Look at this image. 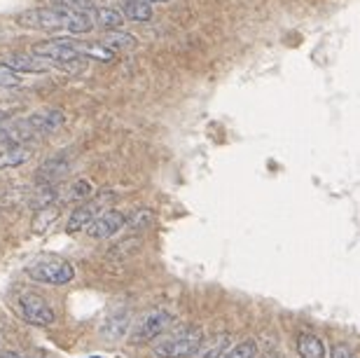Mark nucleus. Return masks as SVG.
Listing matches in <instances>:
<instances>
[{
    "label": "nucleus",
    "mask_w": 360,
    "mask_h": 358,
    "mask_svg": "<svg viewBox=\"0 0 360 358\" xmlns=\"http://www.w3.org/2000/svg\"><path fill=\"white\" fill-rule=\"evenodd\" d=\"M17 24L24 29H38V31H68V33L75 35H85L94 26L89 15H80V12L59 10V8H38L22 12L17 17Z\"/></svg>",
    "instance_id": "obj_1"
},
{
    "label": "nucleus",
    "mask_w": 360,
    "mask_h": 358,
    "mask_svg": "<svg viewBox=\"0 0 360 358\" xmlns=\"http://www.w3.org/2000/svg\"><path fill=\"white\" fill-rule=\"evenodd\" d=\"M204 344V332L199 328H180L176 332L166 330L154 342V356L157 358H188Z\"/></svg>",
    "instance_id": "obj_2"
},
{
    "label": "nucleus",
    "mask_w": 360,
    "mask_h": 358,
    "mask_svg": "<svg viewBox=\"0 0 360 358\" xmlns=\"http://www.w3.org/2000/svg\"><path fill=\"white\" fill-rule=\"evenodd\" d=\"M31 281H38V284H47V286H63V284H70L75 279V267L70 265L68 260H61V258H38L28 265L26 270Z\"/></svg>",
    "instance_id": "obj_3"
},
{
    "label": "nucleus",
    "mask_w": 360,
    "mask_h": 358,
    "mask_svg": "<svg viewBox=\"0 0 360 358\" xmlns=\"http://www.w3.org/2000/svg\"><path fill=\"white\" fill-rule=\"evenodd\" d=\"M113 200H115L113 193H101V195H96L94 200H87L85 204H80V206H77L73 213H70L66 232L75 234V232H82V229H87L103 213V211H108L106 206Z\"/></svg>",
    "instance_id": "obj_4"
},
{
    "label": "nucleus",
    "mask_w": 360,
    "mask_h": 358,
    "mask_svg": "<svg viewBox=\"0 0 360 358\" xmlns=\"http://www.w3.org/2000/svg\"><path fill=\"white\" fill-rule=\"evenodd\" d=\"M173 323V314H169L166 309H154V311H147V314L140 318L136 328L131 330L129 340L133 344H145V342H152L157 337H162L166 330L171 328Z\"/></svg>",
    "instance_id": "obj_5"
},
{
    "label": "nucleus",
    "mask_w": 360,
    "mask_h": 358,
    "mask_svg": "<svg viewBox=\"0 0 360 358\" xmlns=\"http://www.w3.org/2000/svg\"><path fill=\"white\" fill-rule=\"evenodd\" d=\"M80 49H82L80 44H75L68 38H49V40L35 42L31 52L63 66V63H73L80 59Z\"/></svg>",
    "instance_id": "obj_6"
},
{
    "label": "nucleus",
    "mask_w": 360,
    "mask_h": 358,
    "mask_svg": "<svg viewBox=\"0 0 360 358\" xmlns=\"http://www.w3.org/2000/svg\"><path fill=\"white\" fill-rule=\"evenodd\" d=\"M17 307H19V314H22L24 321H28L33 325H42V328L54 323V309L49 307L47 300L33 291L22 293L17 300Z\"/></svg>",
    "instance_id": "obj_7"
},
{
    "label": "nucleus",
    "mask_w": 360,
    "mask_h": 358,
    "mask_svg": "<svg viewBox=\"0 0 360 358\" xmlns=\"http://www.w3.org/2000/svg\"><path fill=\"white\" fill-rule=\"evenodd\" d=\"M0 66L15 70V73H49V70H61L59 63L49 61V59H42V56L38 54H8L0 59Z\"/></svg>",
    "instance_id": "obj_8"
},
{
    "label": "nucleus",
    "mask_w": 360,
    "mask_h": 358,
    "mask_svg": "<svg viewBox=\"0 0 360 358\" xmlns=\"http://www.w3.org/2000/svg\"><path fill=\"white\" fill-rule=\"evenodd\" d=\"M26 122L35 131V136H47V133H56L66 124V115L59 108H42L31 117H26Z\"/></svg>",
    "instance_id": "obj_9"
},
{
    "label": "nucleus",
    "mask_w": 360,
    "mask_h": 358,
    "mask_svg": "<svg viewBox=\"0 0 360 358\" xmlns=\"http://www.w3.org/2000/svg\"><path fill=\"white\" fill-rule=\"evenodd\" d=\"M124 225H126L124 213H120V211L115 209H108L87 227V234L92 236V239H111V236L117 234Z\"/></svg>",
    "instance_id": "obj_10"
},
{
    "label": "nucleus",
    "mask_w": 360,
    "mask_h": 358,
    "mask_svg": "<svg viewBox=\"0 0 360 358\" xmlns=\"http://www.w3.org/2000/svg\"><path fill=\"white\" fill-rule=\"evenodd\" d=\"M68 171H70V164L66 157H61V155L51 157L40 166V171L35 174V181L40 185H54V183H59Z\"/></svg>",
    "instance_id": "obj_11"
},
{
    "label": "nucleus",
    "mask_w": 360,
    "mask_h": 358,
    "mask_svg": "<svg viewBox=\"0 0 360 358\" xmlns=\"http://www.w3.org/2000/svg\"><path fill=\"white\" fill-rule=\"evenodd\" d=\"M92 195H94V185L89 183L87 178H77L63 193H56V200L68 202V204H85L87 200H92Z\"/></svg>",
    "instance_id": "obj_12"
},
{
    "label": "nucleus",
    "mask_w": 360,
    "mask_h": 358,
    "mask_svg": "<svg viewBox=\"0 0 360 358\" xmlns=\"http://www.w3.org/2000/svg\"><path fill=\"white\" fill-rule=\"evenodd\" d=\"M33 159V150L28 145H10V148L0 150V171L3 169H17L26 162Z\"/></svg>",
    "instance_id": "obj_13"
},
{
    "label": "nucleus",
    "mask_w": 360,
    "mask_h": 358,
    "mask_svg": "<svg viewBox=\"0 0 360 358\" xmlns=\"http://www.w3.org/2000/svg\"><path fill=\"white\" fill-rule=\"evenodd\" d=\"M129 323H131V316H129L126 311L124 314H113L101 325V335L108 337V340H122L129 332Z\"/></svg>",
    "instance_id": "obj_14"
},
{
    "label": "nucleus",
    "mask_w": 360,
    "mask_h": 358,
    "mask_svg": "<svg viewBox=\"0 0 360 358\" xmlns=\"http://www.w3.org/2000/svg\"><path fill=\"white\" fill-rule=\"evenodd\" d=\"M300 358H325V344L313 332H300L297 337Z\"/></svg>",
    "instance_id": "obj_15"
},
{
    "label": "nucleus",
    "mask_w": 360,
    "mask_h": 358,
    "mask_svg": "<svg viewBox=\"0 0 360 358\" xmlns=\"http://www.w3.org/2000/svg\"><path fill=\"white\" fill-rule=\"evenodd\" d=\"M122 15L131 22H150L152 8L147 0H122Z\"/></svg>",
    "instance_id": "obj_16"
},
{
    "label": "nucleus",
    "mask_w": 360,
    "mask_h": 358,
    "mask_svg": "<svg viewBox=\"0 0 360 358\" xmlns=\"http://www.w3.org/2000/svg\"><path fill=\"white\" fill-rule=\"evenodd\" d=\"M106 47L113 49V52H133L138 47V40L126 31H113V33L106 35Z\"/></svg>",
    "instance_id": "obj_17"
},
{
    "label": "nucleus",
    "mask_w": 360,
    "mask_h": 358,
    "mask_svg": "<svg viewBox=\"0 0 360 358\" xmlns=\"http://www.w3.org/2000/svg\"><path fill=\"white\" fill-rule=\"evenodd\" d=\"M94 19L99 22V26L113 29V31H117L122 24H124V15H122L120 10H115V8H96Z\"/></svg>",
    "instance_id": "obj_18"
},
{
    "label": "nucleus",
    "mask_w": 360,
    "mask_h": 358,
    "mask_svg": "<svg viewBox=\"0 0 360 358\" xmlns=\"http://www.w3.org/2000/svg\"><path fill=\"white\" fill-rule=\"evenodd\" d=\"M49 3L59 10L80 12V15H89V17H94V12H96V5L92 0H49Z\"/></svg>",
    "instance_id": "obj_19"
},
{
    "label": "nucleus",
    "mask_w": 360,
    "mask_h": 358,
    "mask_svg": "<svg viewBox=\"0 0 360 358\" xmlns=\"http://www.w3.org/2000/svg\"><path fill=\"white\" fill-rule=\"evenodd\" d=\"M222 358H257V342L253 340H243L234 347H229L222 354Z\"/></svg>",
    "instance_id": "obj_20"
},
{
    "label": "nucleus",
    "mask_w": 360,
    "mask_h": 358,
    "mask_svg": "<svg viewBox=\"0 0 360 358\" xmlns=\"http://www.w3.org/2000/svg\"><path fill=\"white\" fill-rule=\"evenodd\" d=\"M56 215H59V209H56V206H42L40 211H38V218L33 222V229H35V232H44V227L51 225Z\"/></svg>",
    "instance_id": "obj_21"
},
{
    "label": "nucleus",
    "mask_w": 360,
    "mask_h": 358,
    "mask_svg": "<svg viewBox=\"0 0 360 358\" xmlns=\"http://www.w3.org/2000/svg\"><path fill=\"white\" fill-rule=\"evenodd\" d=\"M227 344H229V337L227 335H222V337H218V340H213V344H211L208 349H206V354H202V358H218L227 351Z\"/></svg>",
    "instance_id": "obj_22"
},
{
    "label": "nucleus",
    "mask_w": 360,
    "mask_h": 358,
    "mask_svg": "<svg viewBox=\"0 0 360 358\" xmlns=\"http://www.w3.org/2000/svg\"><path fill=\"white\" fill-rule=\"evenodd\" d=\"M17 85H22V78H19L15 70L0 66V87H17Z\"/></svg>",
    "instance_id": "obj_23"
},
{
    "label": "nucleus",
    "mask_w": 360,
    "mask_h": 358,
    "mask_svg": "<svg viewBox=\"0 0 360 358\" xmlns=\"http://www.w3.org/2000/svg\"><path fill=\"white\" fill-rule=\"evenodd\" d=\"M330 358H353V354L346 344H334L332 351H330Z\"/></svg>",
    "instance_id": "obj_24"
},
{
    "label": "nucleus",
    "mask_w": 360,
    "mask_h": 358,
    "mask_svg": "<svg viewBox=\"0 0 360 358\" xmlns=\"http://www.w3.org/2000/svg\"><path fill=\"white\" fill-rule=\"evenodd\" d=\"M0 358H28V356H24V354H17V351H8V354H3Z\"/></svg>",
    "instance_id": "obj_25"
},
{
    "label": "nucleus",
    "mask_w": 360,
    "mask_h": 358,
    "mask_svg": "<svg viewBox=\"0 0 360 358\" xmlns=\"http://www.w3.org/2000/svg\"><path fill=\"white\" fill-rule=\"evenodd\" d=\"M147 3H166V0H147Z\"/></svg>",
    "instance_id": "obj_26"
}]
</instances>
